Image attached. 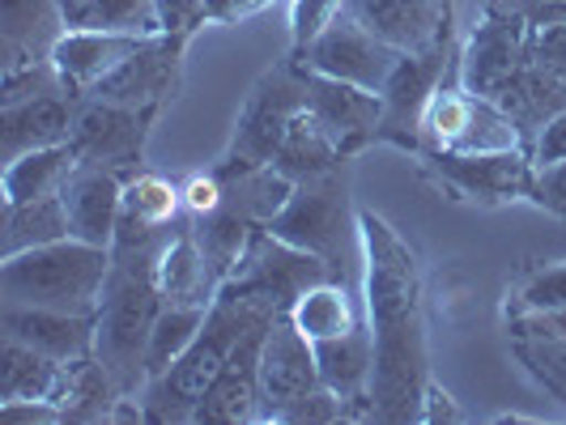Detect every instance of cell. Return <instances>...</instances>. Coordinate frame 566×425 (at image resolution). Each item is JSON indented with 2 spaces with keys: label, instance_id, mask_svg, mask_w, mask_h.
<instances>
[{
  "label": "cell",
  "instance_id": "cell-1",
  "mask_svg": "<svg viewBox=\"0 0 566 425\" xmlns=\"http://www.w3.org/2000/svg\"><path fill=\"white\" fill-rule=\"evenodd\" d=\"M358 243H363V298L375 340L370 422H422V396L430 383L422 264L397 230L370 209H358Z\"/></svg>",
  "mask_w": 566,
  "mask_h": 425
},
{
  "label": "cell",
  "instance_id": "cell-2",
  "mask_svg": "<svg viewBox=\"0 0 566 425\" xmlns=\"http://www.w3.org/2000/svg\"><path fill=\"white\" fill-rule=\"evenodd\" d=\"M273 315L282 311H273L264 302H252V298H243V294H234V289L222 285L218 298L205 311L197 340L163 374H154L145 383L142 400L145 408H149V422H192V413L200 408L205 392L213 387V379L222 374V366L234 353V344L243 340V332L255 328V323H264V319H273Z\"/></svg>",
  "mask_w": 566,
  "mask_h": 425
},
{
  "label": "cell",
  "instance_id": "cell-3",
  "mask_svg": "<svg viewBox=\"0 0 566 425\" xmlns=\"http://www.w3.org/2000/svg\"><path fill=\"white\" fill-rule=\"evenodd\" d=\"M154 259L158 255H112V277L94 311V358L124 396H142L149 383V337L167 307L154 281Z\"/></svg>",
  "mask_w": 566,
  "mask_h": 425
},
{
  "label": "cell",
  "instance_id": "cell-4",
  "mask_svg": "<svg viewBox=\"0 0 566 425\" xmlns=\"http://www.w3.org/2000/svg\"><path fill=\"white\" fill-rule=\"evenodd\" d=\"M112 277V247L56 238L0 259V298L22 307L94 315Z\"/></svg>",
  "mask_w": 566,
  "mask_h": 425
},
{
  "label": "cell",
  "instance_id": "cell-5",
  "mask_svg": "<svg viewBox=\"0 0 566 425\" xmlns=\"http://www.w3.org/2000/svg\"><path fill=\"white\" fill-rule=\"evenodd\" d=\"M269 230L298 252L319 255L333 277L345 281L349 273V247L358 243V213L349 209V183L345 170H328L319 179H307L294 188L285 209L269 222Z\"/></svg>",
  "mask_w": 566,
  "mask_h": 425
},
{
  "label": "cell",
  "instance_id": "cell-6",
  "mask_svg": "<svg viewBox=\"0 0 566 425\" xmlns=\"http://www.w3.org/2000/svg\"><path fill=\"white\" fill-rule=\"evenodd\" d=\"M303 107H307V85H303V68L294 60L264 73L252 85V94L239 111V124H234V137H230L213 174L227 183V179H239L255 167H273V153L282 145L285 128L294 124V115Z\"/></svg>",
  "mask_w": 566,
  "mask_h": 425
},
{
  "label": "cell",
  "instance_id": "cell-7",
  "mask_svg": "<svg viewBox=\"0 0 566 425\" xmlns=\"http://www.w3.org/2000/svg\"><path fill=\"white\" fill-rule=\"evenodd\" d=\"M507 149H528L515 115L464 85L434 89L422 119V153H507Z\"/></svg>",
  "mask_w": 566,
  "mask_h": 425
},
{
  "label": "cell",
  "instance_id": "cell-8",
  "mask_svg": "<svg viewBox=\"0 0 566 425\" xmlns=\"http://www.w3.org/2000/svg\"><path fill=\"white\" fill-rule=\"evenodd\" d=\"M328 277H333V268H328L319 255L298 252V247H290L285 238H277L269 226H260L252 238H248L243 259L234 264V273H230L222 285L234 289V294H243V298H252V302L273 307V311H290L303 289L328 281ZM333 281H337V277H333Z\"/></svg>",
  "mask_w": 566,
  "mask_h": 425
},
{
  "label": "cell",
  "instance_id": "cell-9",
  "mask_svg": "<svg viewBox=\"0 0 566 425\" xmlns=\"http://www.w3.org/2000/svg\"><path fill=\"white\" fill-rule=\"evenodd\" d=\"M400 56H405V52L388 47L384 39H375V34L345 9L307 52L294 56V64H298V68H312V73H324V77L354 82V85H363V89H375V94H379L384 82L392 77V68H397Z\"/></svg>",
  "mask_w": 566,
  "mask_h": 425
},
{
  "label": "cell",
  "instance_id": "cell-10",
  "mask_svg": "<svg viewBox=\"0 0 566 425\" xmlns=\"http://www.w3.org/2000/svg\"><path fill=\"white\" fill-rule=\"evenodd\" d=\"M443 73H448V47H430V52L400 56L392 77L379 89L384 115H379L375 141H392L400 149L422 153V119L430 98H434V89L443 85Z\"/></svg>",
  "mask_w": 566,
  "mask_h": 425
},
{
  "label": "cell",
  "instance_id": "cell-11",
  "mask_svg": "<svg viewBox=\"0 0 566 425\" xmlns=\"http://www.w3.org/2000/svg\"><path fill=\"white\" fill-rule=\"evenodd\" d=\"M154 115L158 107H119V103H103V98H82L69 141L77 145L82 162H107L133 179Z\"/></svg>",
  "mask_w": 566,
  "mask_h": 425
},
{
  "label": "cell",
  "instance_id": "cell-12",
  "mask_svg": "<svg viewBox=\"0 0 566 425\" xmlns=\"http://www.w3.org/2000/svg\"><path fill=\"white\" fill-rule=\"evenodd\" d=\"M324 387L319 379V362H315V344L298 328L290 311L273 315L269 332H264V349H260V422H277V413L290 408L294 400Z\"/></svg>",
  "mask_w": 566,
  "mask_h": 425
},
{
  "label": "cell",
  "instance_id": "cell-13",
  "mask_svg": "<svg viewBox=\"0 0 566 425\" xmlns=\"http://www.w3.org/2000/svg\"><path fill=\"white\" fill-rule=\"evenodd\" d=\"M528 56H533V26L515 9L490 13L460 47V85L482 98H499V89L528 64Z\"/></svg>",
  "mask_w": 566,
  "mask_h": 425
},
{
  "label": "cell",
  "instance_id": "cell-14",
  "mask_svg": "<svg viewBox=\"0 0 566 425\" xmlns=\"http://www.w3.org/2000/svg\"><path fill=\"white\" fill-rule=\"evenodd\" d=\"M184 222V192L163 174H133L124 183V209L112 238V255H158Z\"/></svg>",
  "mask_w": 566,
  "mask_h": 425
},
{
  "label": "cell",
  "instance_id": "cell-15",
  "mask_svg": "<svg viewBox=\"0 0 566 425\" xmlns=\"http://www.w3.org/2000/svg\"><path fill=\"white\" fill-rule=\"evenodd\" d=\"M184 47H188L184 34L145 39L142 47L124 60L115 73H107L85 98H103V103H119V107H163L175 94V85H179Z\"/></svg>",
  "mask_w": 566,
  "mask_h": 425
},
{
  "label": "cell",
  "instance_id": "cell-16",
  "mask_svg": "<svg viewBox=\"0 0 566 425\" xmlns=\"http://www.w3.org/2000/svg\"><path fill=\"white\" fill-rule=\"evenodd\" d=\"M345 9L405 56L448 47L452 39V0H349Z\"/></svg>",
  "mask_w": 566,
  "mask_h": 425
},
{
  "label": "cell",
  "instance_id": "cell-17",
  "mask_svg": "<svg viewBox=\"0 0 566 425\" xmlns=\"http://www.w3.org/2000/svg\"><path fill=\"white\" fill-rule=\"evenodd\" d=\"M303 85H307V111L337 137L345 158H354L363 145L375 141L379 115H384V98L375 89L340 82V77H324L312 68H303Z\"/></svg>",
  "mask_w": 566,
  "mask_h": 425
},
{
  "label": "cell",
  "instance_id": "cell-18",
  "mask_svg": "<svg viewBox=\"0 0 566 425\" xmlns=\"http://www.w3.org/2000/svg\"><path fill=\"white\" fill-rule=\"evenodd\" d=\"M273 319L255 323L243 332V340L234 344V353L227 358L222 374L213 379V387L205 392L200 408L192 413V422L205 425H239V422H260V349H264V332Z\"/></svg>",
  "mask_w": 566,
  "mask_h": 425
},
{
  "label": "cell",
  "instance_id": "cell-19",
  "mask_svg": "<svg viewBox=\"0 0 566 425\" xmlns=\"http://www.w3.org/2000/svg\"><path fill=\"white\" fill-rule=\"evenodd\" d=\"M124 170L107 162H82L64 183V209H69V226L73 238L94 243V247H112L115 226H119V209H124Z\"/></svg>",
  "mask_w": 566,
  "mask_h": 425
},
{
  "label": "cell",
  "instance_id": "cell-20",
  "mask_svg": "<svg viewBox=\"0 0 566 425\" xmlns=\"http://www.w3.org/2000/svg\"><path fill=\"white\" fill-rule=\"evenodd\" d=\"M434 170L452 183L455 192L478 200H520L533 188V149H507V153H426Z\"/></svg>",
  "mask_w": 566,
  "mask_h": 425
},
{
  "label": "cell",
  "instance_id": "cell-21",
  "mask_svg": "<svg viewBox=\"0 0 566 425\" xmlns=\"http://www.w3.org/2000/svg\"><path fill=\"white\" fill-rule=\"evenodd\" d=\"M154 34H124V30H64L52 47L60 82L73 98H85L107 73H115L124 60Z\"/></svg>",
  "mask_w": 566,
  "mask_h": 425
},
{
  "label": "cell",
  "instance_id": "cell-22",
  "mask_svg": "<svg viewBox=\"0 0 566 425\" xmlns=\"http://www.w3.org/2000/svg\"><path fill=\"white\" fill-rule=\"evenodd\" d=\"M154 281H158V294L167 307H209L218 298L222 273L200 247L192 217H184L179 230L163 243V252L154 259Z\"/></svg>",
  "mask_w": 566,
  "mask_h": 425
},
{
  "label": "cell",
  "instance_id": "cell-23",
  "mask_svg": "<svg viewBox=\"0 0 566 425\" xmlns=\"http://www.w3.org/2000/svg\"><path fill=\"white\" fill-rule=\"evenodd\" d=\"M0 332L48 353V358H60V362H82L94 353V315L4 302L0 307Z\"/></svg>",
  "mask_w": 566,
  "mask_h": 425
},
{
  "label": "cell",
  "instance_id": "cell-24",
  "mask_svg": "<svg viewBox=\"0 0 566 425\" xmlns=\"http://www.w3.org/2000/svg\"><path fill=\"white\" fill-rule=\"evenodd\" d=\"M77 103L69 89H52V94H39L27 103H9L0 111V153L4 162L22 158L30 149H43V145H60L73 137V119H77Z\"/></svg>",
  "mask_w": 566,
  "mask_h": 425
},
{
  "label": "cell",
  "instance_id": "cell-25",
  "mask_svg": "<svg viewBox=\"0 0 566 425\" xmlns=\"http://www.w3.org/2000/svg\"><path fill=\"white\" fill-rule=\"evenodd\" d=\"M315 362L324 387L345 400V417H370V370H375V340L370 323L333 340H315Z\"/></svg>",
  "mask_w": 566,
  "mask_h": 425
},
{
  "label": "cell",
  "instance_id": "cell-26",
  "mask_svg": "<svg viewBox=\"0 0 566 425\" xmlns=\"http://www.w3.org/2000/svg\"><path fill=\"white\" fill-rule=\"evenodd\" d=\"M69 383H73V362L48 358V353L30 349L22 340L4 337V353H0V404H13V400H48V404H60V408H64Z\"/></svg>",
  "mask_w": 566,
  "mask_h": 425
},
{
  "label": "cell",
  "instance_id": "cell-27",
  "mask_svg": "<svg viewBox=\"0 0 566 425\" xmlns=\"http://www.w3.org/2000/svg\"><path fill=\"white\" fill-rule=\"evenodd\" d=\"M77 167H82V153H77L73 141L43 145V149H30L22 158L4 162V209L43 196H60L69 174Z\"/></svg>",
  "mask_w": 566,
  "mask_h": 425
},
{
  "label": "cell",
  "instance_id": "cell-28",
  "mask_svg": "<svg viewBox=\"0 0 566 425\" xmlns=\"http://www.w3.org/2000/svg\"><path fill=\"white\" fill-rule=\"evenodd\" d=\"M340 162H345V153H340L337 137H333L307 107L294 115V124L285 128L282 145H277V153H273V167L282 170V174H290L294 183L319 179V174L337 170Z\"/></svg>",
  "mask_w": 566,
  "mask_h": 425
},
{
  "label": "cell",
  "instance_id": "cell-29",
  "mask_svg": "<svg viewBox=\"0 0 566 425\" xmlns=\"http://www.w3.org/2000/svg\"><path fill=\"white\" fill-rule=\"evenodd\" d=\"M290 319H294V328L312 340V344L315 340L345 337V332H354V328L363 323V315L354 307L345 281H333V277L312 285V289H303L298 302L290 307Z\"/></svg>",
  "mask_w": 566,
  "mask_h": 425
},
{
  "label": "cell",
  "instance_id": "cell-30",
  "mask_svg": "<svg viewBox=\"0 0 566 425\" xmlns=\"http://www.w3.org/2000/svg\"><path fill=\"white\" fill-rule=\"evenodd\" d=\"M64 30H124V34H163L154 0H60Z\"/></svg>",
  "mask_w": 566,
  "mask_h": 425
},
{
  "label": "cell",
  "instance_id": "cell-31",
  "mask_svg": "<svg viewBox=\"0 0 566 425\" xmlns=\"http://www.w3.org/2000/svg\"><path fill=\"white\" fill-rule=\"evenodd\" d=\"M64 34L60 0H0V39L18 43L34 56H52Z\"/></svg>",
  "mask_w": 566,
  "mask_h": 425
},
{
  "label": "cell",
  "instance_id": "cell-32",
  "mask_svg": "<svg viewBox=\"0 0 566 425\" xmlns=\"http://www.w3.org/2000/svg\"><path fill=\"white\" fill-rule=\"evenodd\" d=\"M56 238H73L64 196H43L4 209V255L30 252V247H43Z\"/></svg>",
  "mask_w": 566,
  "mask_h": 425
},
{
  "label": "cell",
  "instance_id": "cell-33",
  "mask_svg": "<svg viewBox=\"0 0 566 425\" xmlns=\"http://www.w3.org/2000/svg\"><path fill=\"white\" fill-rule=\"evenodd\" d=\"M511 353L515 362L533 374V383L566 404V337L533 332V328H511Z\"/></svg>",
  "mask_w": 566,
  "mask_h": 425
},
{
  "label": "cell",
  "instance_id": "cell-34",
  "mask_svg": "<svg viewBox=\"0 0 566 425\" xmlns=\"http://www.w3.org/2000/svg\"><path fill=\"white\" fill-rule=\"evenodd\" d=\"M192 230H197L205 255L213 259V268H218V273H222V281H227L230 273H234V264H239L243 252H248V238H252L260 226L248 222L239 209H230L227 200H222V209H218V213H209V217H192Z\"/></svg>",
  "mask_w": 566,
  "mask_h": 425
},
{
  "label": "cell",
  "instance_id": "cell-35",
  "mask_svg": "<svg viewBox=\"0 0 566 425\" xmlns=\"http://www.w3.org/2000/svg\"><path fill=\"white\" fill-rule=\"evenodd\" d=\"M209 307H163L158 323H154V337H149V379L163 374V370L197 340L200 323H205Z\"/></svg>",
  "mask_w": 566,
  "mask_h": 425
},
{
  "label": "cell",
  "instance_id": "cell-36",
  "mask_svg": "<svg viewBox=\"0 0 566 425\" xmlns=\"http://www.w3.org/2000/svg\"><path fill=\"white\" fill-rule=\"evenodd\" d=\"M349 0H290V39H294V56L307 52L324 30L345 13Z\"/></svg>",
  "mask_w": 566,
  "mask_h": 425
},
{
  "label": "cell",
  "instance_id": "cell-37",
  "mask_svg": "<svg viewBox=\"0 0 566 425\" xmlns=\"http://www.w3.org/2000/svg\"><path fill=\"white\" fill-rule=\"evenodd\" d=\"M566 307V259L563 264H549L533 273L528 281L515 289V302H511V315L520 311H563Z\"/></svg>",
  "mask_w": 566,
  "mask_h": 425
},
{
  "label": "cell",
  "instance_id": "cell-38",
  "mask_svg": "<svg viewBox=\"0 0 566 425\" xmlns=\"http://www.w3.org/2000/svg\"><path fill=\"white\" fill-rule=\"evenodd\" d=\"M277 422H312V425H333V422H345V400L333 392V387H315V392H307L303 400H294L290 408H282L277 413Z\"/></svg>",
  "mask_w": 566,
  "mask_h": 425
},
{
  "label": "cell",
  "instance_id": "cell-39",
  "mask_svg": "<svg viewBox=\"0 0 566 425\" xmlns=\"http://www.w3.org/2000/svg\"><path fill=\"white\" fill-rule=\"evenodd\" d=\"M179 192H184V213H188V217H209V213H218V209H222V200H227V183L209 170V174H192Z\"/></svg>",
  "mask_w": 566,
  "mask_h": 425
},
{
  "label": "cell",
  "instance_id": "cell-40",
  "mask_svg": "<svg viewBox=\"0 0 566 425\" xmlns=\"http://www.w3.org/2000/svg\"><path fill=\"white\" fill-rule=\"evenodd\" d=\"M528 200L541 204L545 213H554V217H566V158L554 162V167H537Z\"/></svg>",
  "mask_w": 566,
  "mask_h": 425
},
{
  "label": "cell",
  "instance_id": "cell-41",
  "mask_svg": "<svg viewBox=\"0 0 566 425\" xmlns=\"http://www.w3.org/2000/svg\"><path fill=\"white\" fill-rule=\"evenodd\" d=\"M158 4V22H163V34H184V39H192V30L200 22H209L205 18V0H154Z\"/></svg>",
  "mask_w": 566,
  "mask_h": 425
},
{
  "label": "cell",
  "instance_id": "cell-42",
  "mask_svg": "<svg viewBox=\"0 0 566 425\" xmlns=\"http://www.w3.org/2000/svg\"><path fill=\"white\" fill-rule=\"evenodd\" d=\"M566 158V111H558L554 119H545L533 137V162L537 167H554Z\"/></svg>",
  "mask_w": 566,
  "mask_h": 425
},
{
  "label": "cell",
  "instance_id": "cell-43",
  "mask_svg": "<svg viewBox=\"0 0 566 425\" xmlns=\"http://www.w3.org/2000/svg\"><path fill=\"white\" fill-rule=\"evenodd\" d=\"M533 56L566 82V26L533 30Z\"/></svg>",
  "mask_w": 566,
  "mask_h": 425
},
{
  "label": "cell",
  "instance_id": "cell-44",
  "mask_svg": "<svg viewBox=\"0 0 566 425\" xmlns=\"http://www.w3.org/2000/svg\"><path fill=\"white\" fill-rule=\"evenodd\" d=\"M0 417L4 422H64V408L48 400H13V404H0Z\"/></svg>",
  "mask_w": 566,
  "mask_h": 425
},
{
  "label": "cell",
  "instance_id": "cell-45",
  "mask_svg": "<svg viewBox=\"0 0 566 425\" xmlns=\"http://www.w3.org/2000/svg\"><path fill=\"white\" fill-rule=\"evenodd\" d=\"M422 422H430V425H439V422H464V413L455 408V400L430 379L426 383V396H422Z\"/></svg>",
  "mask_w": 566,
  "mask_h": 425
}]
</instances>
